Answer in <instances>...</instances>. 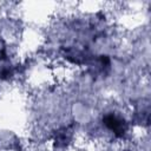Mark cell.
Masks as SVG:
<instances>
[{
	"instance_id": "1",
	"label": "cell",
	"mask_w": 151,
	"mask_h": 151,
	"mask_svg": "<svg viewBox=\"0 0 151 151\" xmlns=\"http://www.w3.org/2000/svg\"><path fill=\"white\" fill-rule=\"evenodd\" d=\"M105 125L111 131H113V133L116 136H123L127 130V125H126L125 120L114 114H110V116L105 117Z\"/></svg>"
}]
</instances>
